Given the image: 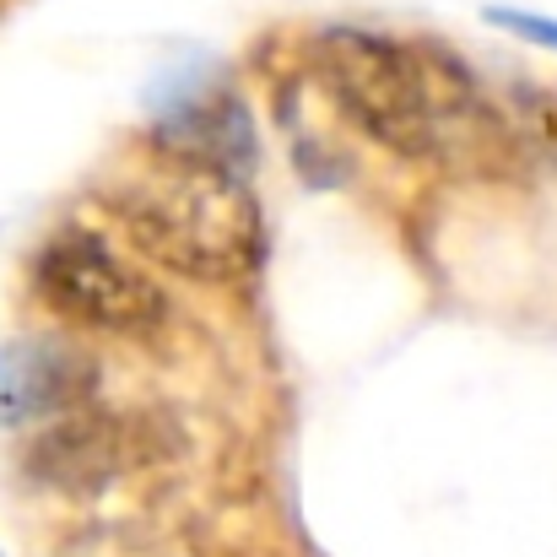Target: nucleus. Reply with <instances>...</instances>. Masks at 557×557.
<instances>
[{"label":"nucleus","instance_id":"nucleus-3","mask_svg":"<svg viewBox=\"0 0 557 557\" xmlns=\"http://www.w3.org/2000/svg\"><path fill=\"white\" fill-rule=\"evenodd\" d=\"M33 293L60 320L98 336H152L169 320V293L92 227H60L38 244Z\"/></svg>","mask_w":557,"mask_h":557},{"label":"nucleus","instance_id":"nucleus-6","mask_svg":"<svg viewBox=\"0 0 557 557\" xmlns=\"http://www.w3.org/2000/svg\"><path fill=\"white\" fill-rule=\"evenodd\" d=\"M60 557H185V553L174 542L152 536V531H136V525H92L76 542H65Z\"/></svg>","mask_w":557,"mask_h":557},{"label":"nucleus","instance_id":"nucleus-8","mask_svg":"<svg viewBox=\"0 0 557 557\" xmlns=\"http://www.w3.org/2000/svg\"><path fill=\"white\" fill-rule=\"evenodd\" d=\"M0 557H5V553H0Z\"/></svg>","mask_w":557,"mask_h":557},{"label":"nucleus","instance_id":"nucleus-5","mask_svg":"<svg viewBox=\"0 0 557 557\" xmlns=\"http://www.w3.org/2000/svg\"><path fill=\"white\" fill-rule=\"evenodd\" d=\"M98 363L76 342L22 336L0 347V428H44L76 406H92Z\"/></svg>","mask_w":557,"mask_h":557},{"label":"nucleus","instance_id":"nucleus-2","mask_svg":"<svg viewBox=\"0 0 557 557\" xmlns=\"http://www.w3.org/2000/svg\"><path fill=\"white\" fill-rule=\"evenodd\" d=\"M131 249L185 282H238L260 265L265 222L260 200L238 174L152 147V158L120 169L103 185Z\"/></svg>","mask_w":557,"mask_h":557},{"label":"nucleus","instance_id":"nucleus-7","mask_svg":"<svg viewBox=\"0 0 557 557\" xmlns=\"http://www.w3.org/2000/svg\"><path fill=\"white\" fill-rule=\"evenodd\" d=\"M487 22H493V27H504V33H515V38H525V44H536V49H553L557 54V22L553 16H542V11L493 5V11H487Z\"/></svg>","mask_w":557,"mask_h":557},{"label":"nucleus","instance_id":"nucleus-1","mask_svg":"<svg viewBox=\"0 0 557 557\" xmlns=\"http://www.w3.org/2000/svg\"><path fill=\"white\" fill-rule=\"evenodd\" d=\"M309 65L331 103L384 152L411 163H466L498 147V114L449 49L369 27H325Z\"/></svg>","mask_w":557,"mask_h":557},{"label":"nucleus","instance_id":"nucleus-4","mask_svg":"<svg viewBox=\"0 0 557 557\" xmlns=\"http://www.w3.org/2000/svg\"><path fill=\"white\" fill-rule=\"evenodd\" d=\"M147 460H158V422L131 417V411H98V406H76L44 422L22 449L27 482H38L44 493H65V498L103 493L114 476Z\"/></svg>","mask_w":557,"mask_h":557}]
</instances>
